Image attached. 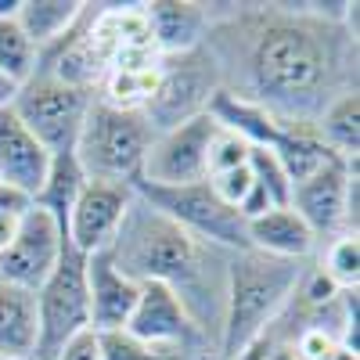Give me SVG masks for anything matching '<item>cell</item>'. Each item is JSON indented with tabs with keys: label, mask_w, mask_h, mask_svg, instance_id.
<instances>
[{
	"label": "cell",
	"mask_w": 360,
	"mask_h": 360,
	"mask_svg": "<svg viewBox=\"0 0 360 360\" xmlns=\"http://www.w3.org/2000/svg\"><path fill=\"white\" fill-rule=\"evenodd\" d=\"M202 51L220 94L285 127H317L324 108L360 90L356 4H213Z\"/></svg>",
	"instance_id": "6da1fadb"
},
{
	"label": "cell",
	"mask_w": 360,
	"mask_h": 360,
	"mask_svg": "<svg viewBox=\"0 0 360 360\" xmlns=\"http://www.w3.org/2000/svg\"><path fill=\"white\" fill-rule=\"evenodd\" d=\"M108 256L137 285H162L188 310L209 346H220L227 274L234 252L209 245L198 234L176 227L134 191V202L112 238Z\"/></svg>",
	"instance_id": "7a4b0ae2"
},
{
	"label": "cell",
	"mask_w": 360,
	"mask_h": 360,
	"mask_svg": "<svg viewBox=\"0 0 360 360\" xmlns=\"http://www.w3.org/2000/svg\"><path fill=\"white\" fill-rule=\"evenodd\" d=\"M307 263L295 259H274L256 249L231 256L227 274V307L220 324V360H234L249 342H256L270 324L281 317L288 299L295 295V285L303 278Z\"/></svg>",
	"instance_id": "3957f363"
},
{
	"label": "cell",
	"mask_w": 360,
	"mask_h": 360,
	"mask_svg": "<svg viewBox=\"0 0 360 360\" xmlns=\"http://www.w3.org/2000/svg\"><path fill=\"white\" fill-rule=\"evenodd\" d=\"M155 130L148 127L141 112L115 108L101 98H94L83 130L76 137L72 155L83 166L86 180H112V184H137L144 155L152 148Z\"/></svg>",
	"instance_id": "277c9868"
},
{
	"label": "cell",
	"mask_w": 360,
	"mask_h": 360,
	"mask_svg": "<svg viewBox=\"0 0 360 360\" xmlns=\"http://www.w3.org/2000/svg\"><path fill=\"white\" fill-rule=\"evenodd\" d=\"M220 94V76L209 62V54L202 47L180 51V54H162L159 58V79L148 105L141 115L148 119V127L155 134L173 130L188 119H198L213 108Z\"/></svg>",
	"instance_id": "5b68a950"
},
{
	"label": "cell",
	"mask_w": 360,
	"mask_h": 360,
	"mask_svg": "<svg viewBox=\"0 0 360 360\" xmlns=\"http://www.w3.org/2000/svg\"><path fill=\"white\" fill-rule=\"evenodd\" d=\"M94 90L69 86L54 76L33 72L11 101L15 115L25 123V130L33 134L51 155H62L76 148V137L83 130V119L94 105Z\"/></svg>",
	"instance_id": "8992f818"
},
{
	"label": "cell",
	"mask_w": 360,
	"mask_h": 360,
	"mask_svg": "<svg viewBox=\"0 0 360 360\" xmlns=\"http://www.w3.org/2000/svg\"><path fill=\"white\" fill-rule=\"evenodd\" d=\"M37 299V360H51L69 339L90 328L86 256L65 245L51 278L33 292Z\"/></svg>",
	"instance_id": "52a82bcc"
},
{
	"label": "cell",
	"mask_w": 360,
	"mask_h": 360,
	"mask_svg": "<svg viewBox=\"0 0 360 360\" xmlns=\"http://www.w3.org/2000/svg\"><path fill=\"white\" fill-rule=\"evenodd\" d=\"M134 191L152 205L166 220H173L176 227H184L191 234H198L202 242L220 245L227 252H245L249 249V231L238 209L224 205L213 188L205 180L195 184H180V188H152V184H134Z\"/></svg>",
	"instance_id": "ba28073f"
},
{
	"label": "cell",
	"mask_w": 360,
	"mask_h": 360,
	"mask_svg": "<svg viewBox=\"0 0 360 360\" xmlns=\"http://www.w3.org/2000/svg\"><path fill=\"white\" fill-rule=\"evenodd\" d=\"M303 224L317 234V242H332L339 234H356V209H360V176L356 162L328 159L307 180L292 184L288 202Z\"/></svg>",
	"instance_id": "9c48e42d"
},
{
	"label": "cell",
	"mask_w": 360,
	"mask_h": 360,
	"mask_svg": "<svg viewBox=\"0 0 360 360\" xmlns=\"http://www.w3.org/2000/svg\"><path fill=\"white\" fill-rule=\"evenodd\" d=\"M65 245H69L65 227L51 213H44V209L29 205L18 224V234L0 252V281L15 285L22 292H37L51 278V270L58 266Z\"/></svg>",
	"instance_id": "30bf717a"
},
{
	"label": "cell",
	"mask_w": 360,
	"mask_h": 360,
	"mask_svg": "<svg viewBox=\"0 0 360 360\" xmlns=\"http://www.w3.org/2000/svg\"><path fill=\"white\" fill-rule=\"evenodd\" d=\"M213 134H217V119L209 112L198 119H188V123H180L173 130L155 134L152 148L144 155L137 184L180 188V184L205 180V152H209V137Z\"/></svg>",
	"instance_id": "8fae6325"
},
{
	"label": "cell",
	"mask_w": 360,
	"mask_h": 360,
	"mask_svg": "<svg viewBox=\"0 0 360 360\" xmlns=\"http://www.w3.org/2000/svg\"><path fill=\"white\" fill-rule=\"evenodd\" d=\"M127 332L152 349H191V353H205L217 360V349L209 346V339L195 328L188 310L162 285H141L137 307L127 321Z\"/></svg>",
	"instance_id": "7c38bea8"
},
{
	"label": "cell",
	"mask_w": 360,
	"mask_h": 360,
	"mask_svg": "<svg viewBox=\"0 0 360 360\" xmlns=\"http://www.w3.org/2000/svg\"><path fill=\"white\" fill-rule=\"evenodd\" d=\"M134 202L130 184H112V180H86L72 213L65 220V238L69 245L83 256L105 252L112 245V238L123 224L127 209Z\"/></svg>",
	"instance_id": "4fadbf2b"
},
{
	"label": "cell",
	"mask_w": 360,
	"mask_h": 360,
	"mask_svg": "<svg viewBox=\"0 0 360 360\" xmlns=\"http://www.w3.org/2000/svg\"><path fill=\"white\" fill-rule=\"evenodd\" d=\"M86 295H90V332H112V328H127L141 285L127 278L105 252L86 256Z\"/></svg>",
	"instance_id": "5bb4252c"
},
{
	"label": "cell",
	"mask_w": 360,
	"mask_h": 360,
	"mask_svg": "<svg viewBox=\"0 0 360 360\" xmlns=\"http://www.w3.org/2000/svg\"><path fill=\"white\" fill-rule=\"evenodd\" d=\"M51 152L25 130L15 108L0 112V184L33 198L47 176Z\"/></svg>",
	"instance_id": "9a60e30c"
},
{
	"label": "cell",
	"mask_w": 360,
	"mask_h": 360,
	"mask_svg": "<svg viewBox=\"0 0 360 360\" xmlns=\"http://www.w3.org/2000/svg\"><path fill=\"white\" fill-rule=\"evenodd\" d=\"M144 18L155 51L180 54L202 47L209 18H213V4H202V0H152V4H144Z\"/></svg>",
	"instance_id": "2e32d148"
},
{
	"label": "cell",
	"mask_w": 360,
	"mask_h": 360,
	"mask_svg": "<svg viewBox=\"0 0 360 360\" xmlns=\"http://www.w3.org/2000/svg\"><path fill=\"white\" fill-rule=\"evenodd\" d=\"M249 231V249L274 256V259H295V263H310L321 249L317 234L303 224V217L292 205H274L263 217L245 224Z\"/></svg>",
	"instance_id": "e0dca14e"
},
{
	"label": "cell",
	"mask_w": 360,
	"mask_h": 360,
	"mask_svg": "<svg viewBox=\"0 0 360 360\" xmlns=\"http://www.w3.org/2000/svg\"><path fill=\"white\" fill-rule=\"evenodd\" d=\"M0 356L37 360V299L0 281Z\"/></svg>",
	"instance_id": "ac0fdd59"
},
{
	"label": "cell",
	"mask_w": 360,
	"mask_h": 360,
	"mask_svg": "<svg viewBox=\"0 0 360 360\" xmlns=\"http://www.w3.org/2000/svg\"><path fill=\"white\" fill-rule=\"evenodd\" d=\"M83 4L86 0H18L15 22L22 25V33L33 40V47L40 54L44 47L62 40L76 25V18L83 15Z\"/></svg>",
	"instance_id": "d6986e66"
},
{
	"label": "cell",
	"mask_w": 360,
	"mask_h": 360,
	"mask_svg": "<svg viewBox=\"0 0 360 360\" xmlns=\"http://www.w3.org/2000/svg\"><path fill=\"white\" fill-rule=\"evenodd\" d=\"M83 184H86V173H83V166L76 162L72 152L51 155L47 176H44L40 191L33 195V205L44 209V213H51L58 224L65 227V220H69V213H72V205H76Z\"/></svg>",
	"instance_id": "ffe728a7"
},
{
	"label": "cell",
	"mask_w": 360,
	"mask_h": 360,
	"mask_svg": "<svg viewBox=\"0 0 360 360\" xmlns=\"http://www.w3.org/2000/svg\"><path fill=\"white\" fill-rule=\"evenodd\" d=\"M314 130L332 155L356 162V155H360V90L342 94L339 101L328 105Z\"/></svg>",
	"instance_id": "44dd1931"
},
{
	"label": "cell",
	"mask_w": 360,
	"mask_h": 360,
	"mask_svg": "<svg viewBox=\"0 0 360 360\" xmlns=\"http://www.w3.org/2000/svg\"><path fill=\"white\" fill-rule=\"evenodd\" d=\"M270 152L278 155V162L285 166V173H288L292 184L307 180V176H310L314 169H321L328 159H339V155H332V152L321 144V137H317L314 127H285V123H281V134H278V141H274V148H270Z\"/></svg>",
	"instance_id": "7402d4cb"
},
{
	"label": "cell",
	"mask_w": 360,
	"mask_h": 360,
	"mask_svg": "<svg viewBox=\"0 0 360 360\" xmlns=\"http://www.w3.org/2000/svg\"><path fill=\"white\" fill-rule=\"evenodd\" d=\"M15 11H18V0L15 4L0 0V72L22 86L37 72V47L22 33V25L15 22Z\"/></svg>",
	"instance_id": "603a6c76"
},
{
	"label": "cell",
	"mask_w": 360,
	"mask_h": 360,
	"mask_svg": "<svg viewBox=\"0 0 360 360\" xmlns=\"http://www.w3.org/2000/svg\"><path fill=\"white\" fill-rule=\"evenodd\" d=\"M317 266L339 288H360V234H339L317 249Z\"/></svg>",
	"instance_id": "cb8c5ba5"
},
{
	"label": "cell",
	"mask_w": 360,
	"mask_h": 360,
	"mask_svg": "<svg viewBox=\"0 0 360 360\" xmlns=\"http://www.w3.org/2000/svg\"><path fill=\"white\" fill-rule=\"evenodd\" d=\"M249 173L252 180L266 191V198L274 205H288L292 202V180L285 173V166L278 162V155L270 148H252L249 152Z\"/></svg>",
	"instance_id": "d4e9b609"
},
{
	"label": "cell",
	"mask_w": 360,
	"mask_h": 360,
	"mask_svg": "<svg viewBox=\"0 0 360 360\" xmlns=\"http://www.w3.org/2000/svg\"><path fill=\"white\" fill-rule=\"evenodd\" d=\"M249 152H252V144L245 137H238L234 130L217 123V134L209 137V152H205V176L249 166Z\"/></svg>",
	"instance_id": "484cf974"
},
{
	"label": "cell",
	"mask_w": 360,
	"mask_h": 360,
	"mask_svg": "<svg viewBox=\"0 0 360 360\" xmlns=\"http://www.w3.org/2000/svg\"><path fill=\"white\" fill-rule=\"evenodd\" d=\"M101 360H152V346H144L127 328H112V332H94Z\"/></svg>",
	"instance_id": "4316f807"
},
{
	"label": "cell",
	"mask_w": 360,
	"mask_h": 360,
	"mask_svg": "<svg viewBox=\"0 0 360 360\" xmlns=\"http://www.w3.org/2000/svg\"><path fill=\"white\" fill-rule=\"evenodd\" d=\"M205 184L213 188V195H217L224 205L238 209V205H242V198L252 191V173H249V166H238V169H227V173L205 176Z\"/></svg>",
	"instance_id": "83f0119b"
},
{
	"label": "cell",
	"mask_w": 360,
	"mask_h": 360,
	"mask_svg": "<svg viewBox=\"0 0 360 360\" xmlns=\"http://www.w3.org/2000/svg\"><path fill=\"white\" fill-rule=\"evenodd\" d=\"M51 360H101V353H98V335L86 328V332H79L76 339H69Z\"/></svg>",
	"instance_id": "f1b7e54d"
},
{
	"label": "cell",
	"mask_w": 360,
	"mask_h": 360,
	"mask_svg": "<svg viewBox=\"0 0 360 360\" xmlns=\"http://www.w3.org/2000/svg\"><path fill=\"white\" fill-rule=\"evenodd\" d=\"M25 217V209H15V213H0V252L11 245V238L18 234V224Z\"/></svg>",
	"instance_id": "f546056e"
},
{
	"label": "cell",
	"mask_w": 360,
	"mask_h": 360,
	"mask_svg": "<svg viewBox=\"0 0 360 360\" xmlns=\"http://www.w3.org/2000/svg\"><path fill=\"white\" fill-rule=\"evenodd\" d=\"M152 360H213V356L191 353V349H152Z\"/></svg>",
	"instance_id": "4dcf8cb0"
},
{
	"label": "cell",
	"mask_w": 360,
	"mask_h": 360,
	"mask_svg": "<svg viewBox=\"0 0 360 360\" xmlns=\"http://www.w3.org/2000/svg\"><path fill=\"white\" fill-rule=\"evenodd\" d=\"M15 94H18V83H11L4 72H0V112H4V108H11Z\"/></svg>",
	"instance_id": "1f68e13d"
},
{
	"label": "cell",
	"mask_w": 360,
	"mask_h": 360,
	"mask_svg": "<svg viewBox=\"0 0 360 360\" xmlns=\"http://www.w3.org/2000/svg\"><path fill=\"white\" fill-rule=\"evenodd\" d=\"M266 335H270V332H266ZM270 360H299V356H295V353H292L288 346L274 342V349H270Z\"/></svg>",
	"instance_id": "d6a6232c"
},
{
	"label": "cell",
	"mask_w": 360,
	"mask_h": 360,
	"mask_svg": "<svg viewBox=\"0 0 360 360\" xmlns=\"http://www.w3.org/2000/svg\"><path fill=\"white\" fill-rule=\"evenodd\" d=\"M328 360H360V353H353V349H335Z\"/></svg>",
	"instance_id": "836d02e7"
},
{
	"label": "cell",
	"mask_w": 360,
	"mask_h": 360,
	"mask_svg": "<svg viewBox=\"0 0 360 360\" xmlns=\"http://www.w3.org/2000/svg\"><path fill=\"white\" fill-rule=\"evenodd\" d=\"M0 360H25V356H0Z\"/></svg>",
	"instance_id": "e575fe53"
}]
</instances>
